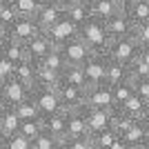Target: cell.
I'll return each mask as SVG.
<instances>
[{"instance_id": "obj_25", "label": "cell", "mask_w": 149, "mask_h": 149, "mask_svg": "<svg viewBox=\"0 0 149 149\" xmlns=\"http://www.w3.org/2000/svg\"><path fill=\"white\" fill-rule=\"evenodd\" d=\"M125 13L131 18L134 25H143L149 20V0H136L129 7H125Z\"/></svg>"}, {"instance_id": "obj_49", "label": "cell", "mask_w": 149, "mask_h": 149, "mask_svg": "<svg viewBox=\"0 0 149 149\" xmlns=\"http://www.w3.org/2000/svg\"><path fill=\"white\" fill-rule=\"evenodd\" d=\"M5 147V136H2V134H0V149Z\"/></svg>"}, {"instance_id": "obj_34", "label": "cell", "mask_w": 149, "mask_h": 149, "mask_svg": "<svg viewBox=\"0 0 149 149\" xmlns=\"http://www.w3.org/2000/svg\"><path fill=\"white\" fill-rule=\"evenodd\" d=\"M113 89V102H116V107H123L125 102L129 98H134L136 96V89H134V82H123V85H118V87H111Z\"/></svg>"}, {"instance_id": "obj_9", "label": "cell", "mask_w": 149, "mask_h": 149, "mask_svg": "<svg viewBox=\"0 0 149 149\" xmlns=\"http://www.w3.org/2000/svg\"><path fill=\"white\" fill-rule=\"evenodd\" d=\"M87 107H93V109H116L113 89L109 85L89 87L87 89Z\"/></svg>"}, {"instance_id": "obj_26", "label": "cell", "mask_w": 149, "mask_h": 149, "mask_svg": "<svg viewBox=\"0 0 149 149\" xmlns=\"http://www.w3.org/2000/svg\"><path fill=\"white\" fill-rule=\"evenodd\" d=\"M60 85L87 87V80H85V71H82V67H71V65H67V69L60 74Z\"/></svg>"}, {"instance_id": "obj_1", "label": "cell", "mask_w": 149, "mask_h": 149, "mask_svg": "<svg viewBox=\"0 0 149 149\" xmlns=\"http://www.w3.org/2000/svg\"><path fill=\"white\" fill-rule=\"evenodd\" d=\"M80 38H82V42L91 49V54L107 56V49L111 45V36H109V31L105 27V20L91 18L85 27H80Z\"/></svg>"}, {"instance_id": "obj_37", "label": "cell", "mask_w": 149, "mask_h": 149, "mask_svg": "<svg viewBox=\"0 0 149 149\" xmlns=\"http://www.w3.org/2000/svg\"><path fill=\"white\" fill-rule=\"evenodd\" d=\"M60 147H62V143L56 140L49 131H42V134L31 143V149H60Z\"/></svg>"}, {"instance_id": "obj_2", "label": "cell", "mask_w": 149, "mask_h": 149, "mask_svg": "<svg viewBox=\"0 0 149 149\" xmlns=\"http://www.w3.org/2000/svg\"><path fill=\"white\" fill-rule=\"evenodd\" d=\"M31 98H33V102H36L42 120H49L51 116L65 111V109H62V102H60V96H58V89L33 87L31 89Z\"/></svg>"}, {"instance_id": "obj_3", "label": "cell", "mask_w": 149, "mask_h": 149, "mask_svg": "<svg viewBox=\"0 0 149 149\" xmlns=\"http://www.w3.org/2000/svg\"><path fill=\"white\" fill-rule=\"evenodd\" d=\"M140 54V45L136 42V38H118V40H111L109 49H107V58L111 62H120L125 67H129L131 62L138 58Z\"/></svg>"}, {"instance_id": "obj_12", "label": "cell", "mask_w": 149, "mask_h": 149, "mask_svg": "<svg viewBox=\"0 0 149 149\" xmlns=\"http://www.w3.org/2000/svg\"><path fill=\"white\" fill-rule=\"evenodd\" d=\"M25 49H27V60H31L33 65H40L47 58V54L54 49V45H51V40L45 33H38L36 38H31L25 45Z\"/></svg>"}, {"instance_id": "obj_51", "label": "cell", "mask_w": 149, "mask_h": 149, "mask_svg": "<svg viewBox=\"0 0 149 149\" xmlns=\"http://www.w3.org/2000/svg\"><path fill=\"white\" fill-rule=\"evenodd\" d=\"M140 149H149V143H147V145H143V147H140Z\"/></svg>"}, {"instance_id": "obj_4", "label": "cell", "mask_w": 149, "mask_h": 149, "mask_svg": "<svg viewBox=\"0 0 149 149\" xmlns=\"http://www.w3.org/2000/svg\"><path fill=\"white\" fill-rule=\"evenodd\" d=\"M107 67H109V58L107 56H98L93 54L85 65V80H87V89L89 87H98V85H107Z\"/></svg>"}, {"instance_id": "obj_23", "label": "cell", "mask_w": 149, "mask_h": 149, "mask_svg": "<svg viewBox=\"0 0 149 149\" xmlns=\"http://www.w3.org/2000/svg\"><path fill=\"white\" fill-rule=\"evenodd\" d=\"M36 69L38 65H33L31 60H22L20 65H16V71H13V78L16 80H20L22 85H27V87H36Z\"/></svg>"}, {"instance_id": "obj_21", "label": "cell", "mask_w": 149, "mask_h": 149, "mask_svg": "<svg viewBox=\"0 0 149 149\" xmlns=\"http://www.w3.org/2000/svg\"><path fill=\"white\" fill-rule=\"evenodd\" d=\"M118 109L125 113V116H129V118H134V120H145L149 116V105L145 100H140L138 96L129 98L123 107H118Z\"/></svg>"}, {"instance_id": "obj_32", "label": "cell", "mask_w": 149, "mask_h": 149, "mask_svg": "<svg viewBox=\"0 0 149 149\" xmlns=\"http://www.w3.org/2000/svg\"><path fill=\"white\" fill-rule=\"evenodd\" d=\"M118 138L120 136L113 129H105L100 134H96V136H91V143H93V149H111Z\"/></svg>"}, {"instance_id": "obj_38", "label": "cell", "mask_w": 149, "mask_h": 149, "mask_svg": "<svg viewBox=\"0 0 149 149\" xmlns=\"http://www.w3.org/2000/svg\"><path fill=\"white\" fill-rule=\"evenodd\" d=\"M2 149H31V140H27L25 136L16 134V136L5 138V147Z\"/></svg>"}, {"instance_id": "obj_43", "label": "cell", "mask_w": 149, "mask_h": 149, "mask_svg": "<svg viewBox=\"0 0 149 149\" xmlns=\"http://www.w3.org/2000/svg\"><path fill=\"white\" fill-rule=\"evenodd\" d=\"M51 2H54V5H58L60 9H67V7H71V5H74L76 0H51Z\"/></svg>"}, {"instance_id": "obj_50", "label": "cell", "mask_w": 149, "mask_h": 149, "mask_svg": "<svg viewBox=\"0 0 149 149\" xmlns=\"http://www.w3.org/2000/svg\"><path fill=\"white\" fill-rule=\"evenodd\" d=\"M0 36H5V27H2V22H0Z\"/></svg>"}, {"instance_id": "obj_35", "label": "cell", "mask_w": 149, "mask_h": 149, "mask_svg": "<svg viewBox=\"0 0 149 149\" xmlns=\"http://www.w3.org/2000/svg\"><path fill=\"white\" fill-rule=\"evenodd\" d=\"M18 18H20V16H18V11H16V7H13L11 0L0 2V22H2V27H5V31L9 29Z\"/></svg>"}, {"instance_id": "obj_24", "label": "cell", "mask_w": 149, "mask_h": 149, "mask_svg": "<svg viewBox=\"0 0 149 149\" xmlns=\"http://www.w3.org/2000/svg\"><path fill=\"white\" fill-rule=\"evenodd\" d=\"M36 87L58 89V87H60V74H56V71L42 67V65H38V69H36Z\"/></svg>"}, {"instance_id": "obj_15", "label": "cell", "mask_w": 149, "mask_h": 149, "mask_svg": "<svg viewBox=\"0 0 149 149\" xmlns=\"http://www.w3.org/2000/svg\"><path fill=\"white\" fill-rule=\"evenodd\" d=\"M31 98V87L22 85L20 80L11 78V80L5 82V100H7V107H18L20 102Z\"/></svg>"}, {"instance_id": "obj_45", "label": "cell", "mask_w": 149, "mask_h": 149, "mask_svg": "<svg viewBox=\"0 0 149 149\" xmlns=\"http://www.w3.org/2000/svg\"><path fill=\"white\" fill-rule=\"evenodd\" d=\"M5 105H7V100H5V85L0 82V109H2Z\"/></svg>"}, {"instance_id": "obj_46", "label": "cell", "mask_w": 149, "mask_h": 149, "mask_svg": "<svg viewBox=\"0 0 149 149\" xmlns=\"http://www.w3.org/2000/svg\"><path fill=\"white\" fill-rule=\"evenodd\" d=\"M5 47H7V36H0V58L5 56Z\"/></svg>"}, {"instance_id": "obj_28", "label": "cell", "mask_w": 149, "mask_h": 149, "mask_svg": "<svg viewBox=\"0 0 149 149\" xmlns=\"http://www.w3.org/2000/svg\"><path fill=\"white\" fill-rule=\"evenodd\" d=\"M11 2L20 18H36V13L45 5V0H11Z\"/></svg>"}, {"instance_id": "obj_22", "label": "cell", "mask_w": 149, "mask_h": 149, "mask_svg": "<svg viewBox=\"0 0 149 149\" xmlns=\"http://www.w3.org/2000/svg\"><path fill=\"white\" fill-rule=\"evenodd\" d=\"M131 76H129V67H125L120 62H111L109 60V67H107V85L109 87H118L123 82H129Z\"/></svg>"}, {"instance_id": "obj_14", "label": "cell", "mask_w": 149, "mask_h": 149, "mask_svg": "<svg viewBox=\"0 0 149 149\" xmlns=\"http://www.w3.org/2000/svg\"><path fill=\"white\" fill-rule=\"evenodd\" d=\"M89 125H87V113L85 109L80 111H67V138H89Z\"/></svg>"}, {"instance_id": "obj_11", "label": "cell", "mask_w": 149, "mask_h": 149, "mask_svg": "<svg viewBox=\"0 0 149 149\" xmlns=\"http://www.w3.org/2000/svg\"><path fill=\"white\" fill-rule=\"evenodd\" d=\"M105 27H107V31H109L111 40H118V38H129V36H134V29H136V25L131 22V18H129L125 11H120L118 16L109 18V20L105 22Z\"/></svg>"}, {"instance_id": "obj_13", "label": "cell", "mask_w": 149, "mask_h": 149, "mask_svg": "<svg viewBox=\"0 0 149 149\" xmlns=\"http://www.w3.org/2000/svg\"><path fill=\"white\" fill-rule=\"evenodd\" d=\"M111 111L113 109H93V107H85L87 113V125H89V134L96 136L105 129H111Z\"/></svg>"}, {"instance_id": "obj_17", "label": "cell", "mask_w": 149, "mask_h": 149, "mask_svg": "<svg viewBox=\"0 0 149 149\" xmlns=\"http://www.w3.org/2000/svg\"><path fill=\"white\" fill-rule=\"evenodd\" d=\"M120 11H125L120 0H96V2H91V16L98 20H105V22L113 16H118Z\"/></svg>"}, {"instance_id": "obj_7", "label": "cell", "mask_w": 149, "mask_h": 149, "mask_svg": "<svg viewBox=\"0 0 149 149\" xmlns=\"http://www.w3.org/2000/svg\"><path fill=\"white\" fill-rule=\"evenodd\" d=\"M38 33H42V31H40V27L36 25L33 18H18L5 31V36L9 38V40H16V42H22V45H27L31 38H36Z\"/></svg>"}, {"instance_id": "obj_6", "label": "cell", "mask_w": 149, "mask_h": 149, "mask_svg": "<svg viewBox=\"0 0 149 149\" xmlns=\"http://www.w3.org/2000/svg\"><path fill=\"white\" fill-rule=\"evenodd\" d=\"M62 109L65 111H80L87 107V87H71V85H60L58 87Z\"/></svg>"}, {"instance_id": "obj_55", "label": "cell", "mask_w": 149, "mask_h": 149, "mask_svg": "<svg viewBox=\"0 0 149 149\" xmlns=\"http://www.w3.org/2000/svg\"><path fill=\"white\" fill-rule=\"evenodd\" d=\"M60 149H62V147H60Z\"/></svg>"}, {"instance_id": "obj_29", "label": "cell", "mask_w": 149, "mask_h": 149, "mask_svg": "<svg viewBox=\"0 0 149 149\" xmlns=\"http://www.w3.org/2000/svg\"><path fill=\"white\" fill-rule=\"evenodd\" d=\"M134 125H136V120L129 118V116H125V113L120 111L118 107L111 111V129L116 131L118 136H125V134H127V131H129Z\"/></svg>"}, {"instance_id": "obj_39", "label": "cell", "mask_w": 149, "mask_h": 149, "mask_svg": "<svg viewBox=\"0 0 149 149\" xmlns=\"http://www.w3.org/2000/svg\"><path fill=\"white\" fill-rule=\"evenodd\" d=\"M134 38H136V42L140 45V49H143V47H149V20L143 22V25H136Z\"/></svg>"}, {"instance_id": "obj_48", "label": "cell", "mask_w": 149, "mask_h": 149, "mask_svg": "<svg viewBox=\"0 0 149 149\" xmlns=\"http://www.w3.org/2000/svg\"><path fill=\"white\" fill-rule=\"evenodd\" d=\"M120 2H123V7H129L131 2H136V0H120Z\"/></svg>"}, {"instance_id": "obj_42", "label": "cell", "mask_w": 149, "mask_h": 149, "mask_svg": "<svg viewBox=\"0 0 149 149\" xmlns=\"http://www.w3.org/2000/svg\"><path fill=\"white\" fill-rule=\"evenodd\" d=\"M134 89H136V96L140 100H145L149 105V80H136L134 82Z\"/></svg>"}, {"instance_id": "obj_27", "label": "cell", "mask_w": 149, "mask_h": 149, "mask_svg": "<svg viewBox=\"0 0 149 149\" xmlns=\"http://www.w3.org/2000/svg\"><path fill=\"white\" fill-rule=\"evenodd\" d=\"M40 65H42V67H47V69H51V71H56V74H62V71L67 69L65 54H62V49H58V47H54V49L47 54V58H45Z\"/></svg>"}, {"instance_id": "obj_10", "label": "cell", "mask_w": 149, "mask_h": 149, "mask_svg": "<svg viewBox=\"0 0 149 149\" xmlns=\"http://www.w3.org/2000/svg\"><path fill=\"white\" fill-rule=\"evenodd\" d=\"M65 18V9H60L58 5H54L51 0H45V5L40 7V11L36 13V25L40 27V31H47L51 29V27L56 25V22H60V20Z\"/></svg>"}, {"instance_id": "obj_18", "label": "cell", "mask_w": 149, "mask_h": 149, "mask_svg": "<svg viewBox=\"0 0 149 149\" xmlns=\"http://www.w3.org/2000/svg\"><path fill=\"white\" fill-rule=\"evenodd\" d=\"M125 143L129 145L131 149H140L143 145L149 143V127H147V120H136V125L131 127L125 136H120Z\"/></svg>"}, {"instance_id": "obj_33", "label": "cell", "mask_w": 149, "mask_h": 149, "mask_svg": "<svg viewBox=\"0 0 149 149\" xmlns=\"http://www.w3.org/2000/svg\"><path fill=\"white\" fill-rule=\"evenodd\" d=\"M13 109H16V113H18L20 123H22V120H38V118H40V111H38V107H36V102H33V98L25 100V102H20V105L13 107ZM40 120H42V118H40Z\"/></svg>"}, {"instance_id": "obj_36", "label": "cell", "mask_w": 149, "mask_h": 149, "mask_svg": "<svg viewBox=\"0 0 149 149\" xmlns=\"http://www.w3.org/2000/svg\"><path fill=\"white\" fill-rule=\"evenodd\" d=\"M129 76H131V82H136V80H149V65L140 58V54H138V58L129 65Z\"/></svg>"}, {"instance_id": "obj_47", "label": "cell", "mask_w": 149, "mask_h": 149, "mask_svg": "<svg viewBox=\"0 0 149 149\" xmlns=\"http://www.w3.org/2000/svg\"><path fill=\"white\" fill-rule=\"evenodd\" d=\"M140 58L149 65V47H143V49H140Z\"/></svg>"}, {"instance_id": "obj_8", "label": "cell", "mask_w": 149, "mask_h": 149, "mask_svg": "<svg viewBox=\"0 0 149 149\" xmlns=\"http://www.w3.org/2000/svg\"><path fill=\"white\" fill-rule=\"evenodd\" d=\"M62 54H65L67 65H71V67H82V65H85V62L93 56L91 49H89L87 45L82 42L80 36L76 38V40H71V42L65 45V47H62Z\"/></svg>"}, {"instance_id": "obj_31", "label": "cell", "mask_w": 149, "mask_h": 149, "mask_svg": "<svg viewBox=\"0 0 149 149\" xmlns=\"http://www.w3.org/2000/svg\"><path fill=\"white\" fill-rule=\"evenodd\" d=\"M5 58L13 65H20L22 60H27V49L22 42H16V40H9L7 38V47H5Z\"/></svg>"}, {"instance_id": "obj_54", "label": "cell", "mask_w": 149, "mask_h": 149, "mask_svg": "<svg viewBox=\"0 0 149 149\" xmlns=\"http://www.w3.org/2000/svg\"><path fill=\"white\" fill-rule=\"evenodd\" d=\"M0 2H7V0H0Z\"/></svg>"}, {"instance_id": "obj_52", "label": "cell", "mask_w": 149, "mask_h": 149, "mask_svg": "<svg viewBox=\"0 0 149 149\" xmlns=\"http://www.w3.org/2000/svg\"><path fill=\"white\" fill-rule=\"evenodd\" d=\"M145 120H147V127H149V116H147V118H145Z\"/></svg>"}, {"instance_id": "obj_40", "label": "cell", "mask_w": 149, "mask_h": 149, "mask_svg": "<svg viewBox=\"0 0 149 149\" xmlns=\"http://www.w3.org/2000/svg\"><path fill=\"white\" fill-rule=\"evenodd\" d=\"M62 149H93V143H91V136L89 138H67V140H62Z\"/></svg>"}, {"instance_id": "obj_5", "label": "cell", "mask_w": 149, "mask_h": 149, "mask_svg": "<svg viewBox=\"0 0 149 149\" xmlns=\"http://www.w3.org/2000/svg\"><path fill=\"white\" fill-rule=\"evenodd\" d=\"M45 36L51 40V45L54 47H58V49H62L67 42H71V40H76V38L80 36V29L71 22V20L65 16V18L60 20V22H56V25L51 27V29L45 31Z\"/></svg>"}, {"instance_id": "obj_44", "label": "cell", "mask_w": 149, "mask_h": 149, "mask_svg": "<svg viewBox=\"0 0 149 149\" xmlns=\"http://www.w3.org/2000/svg\"><path fill=\"white\" fill-rule=\"evenodd\" d=\"M111 149H131V147H129V145H127V143H125L123 138H118V140H116V145H113Z\"/></svg>"}, {"instance_id": "obj_53", "label": "cell", "mask_w": 149, "mask_h": 149, "mask_svg": "<svg viewBox=\"0 0 149 149\" xmlns=\"http://www.w3.org/2000/svg\"><path fill=\"white\" fill-rule=\"evenodd\" d=\"M87 2H96V0H87Z\"/></svg>"}, {"instance_id": "obj_30", "label": "cell", "mask_w": 149, "mask_h": 149, "mask_svg": "<svg viewBox=\"0 0 149 149\" xmlns=\"http://www.w3.org/2000/svg\"><path fill=\"white\" fill-rule=\"evenodd\" d=\"M45 131V120H22V123H20V129H18V134L20 136H25L27 140H31V143H33V140H36L38 136H40V134H42Z\"/></svg>"}, {"instance_id": "obj_41", "label": "cell", "mask_w": 149, "mask_h": 149, "mask_svg": "<svg viewBox=\"0 0 149 149\" xmlns=\"http://www.w3.org/2000/svg\"><path fill=\"white\" fill-rule=\"evenodd\" d=\"M13 71H16V65L9 62L5 56H2V58H0V82L5 85L7 80H11V78H13Z\"/></svg>"}, {"instance_id": "obj_19", "label": "cell", "mask_w": 149, "mask_h": 149, "mask_svg": "<svg viewBox=\"0 0 149 149\" xmlns=\"http://www.w3.org/2000/svg\"><path fill=\"white\" fill-rule=\"evenodd\" d=\"M18 129H20V118L16 113V109L5 105L0 109V134L5 138H9V136H16Z\"/></svg>"}, {"instance_id": "obj_16", "label": "cell", "mask_w": 149, "mask_h": 149, "mask_svg": "<svg viewBox=\"0 0 149 149\" xmlns=\"http://www.w3.org/2000/svg\"><path fill=\"white\" fill-rule=\"evenodd\" d=\"M65 16L80 29V27H85L89 20L93 18V16H91V2H87V0H76L71 7L65 9Z\"/></svg>"}, {"instance_id": "obj_20", "label": "cell", "mask_w": 149, "mask_h": 149, "mask_svg": "<svg viewBox=\"0 0 149 149\" xmlns=\"http://www.w3.org/2000/svg\"><path fill=\"white\" fill-rule=\"evenodd\" d=\"M45 131H49L56 140H67V111H60L56 116H51L49 120H45Z\"/></svg>"}]
</instances>
